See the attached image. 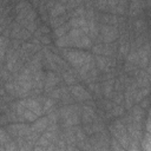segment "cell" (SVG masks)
Instances as JSON below:
<instances>
[{"label": "cell", "instance_id": "1", "mask_svg": "<svg viewBox=\"0 0 151 151\" xmlns=\"http://www.w3.org/2000/svg\"><path fill=\"white\" fill-rule=\"evenodd\" d=\"M47 125H48V118H41V119H39L37 123H34V124L32 125V130L38 133V132L45 130V129L47 127Z\"/></svg>", "mask_w": 151, "mask_h": 151}, {"label": "cell", "instance_id": "2", "mask_svg": "<svg viewBox=\"0 0 151 151\" xmlns=\"http://www.w3.org/2000/svg\"><path fill=\"white\" fill-rule=\"evenodd\" d=\"M73 93L77 98L79 99H85V98H88V93L81 87V86H76L73 87Z\"/></svg>", "mask_w": 151, "mask_h": 151}, {"label": "cell", "instance_id": "3", "mask_svg": "<svg viewBox=\"0 0 151 151\" xmlns=\"http://www.w3.org/2000/svg\"><path fill=\"white\" fill-rule=\"evenodd\" d=\"M5 47H6V40H5L4 38H0V59H1L2 55H4Z\"/></svg>", "mask_w": 151, "mask_h": 151}, {"label": "cell", "instance_id": "4", "mask_svg": "<svg viewBox=\"0 0 151 151\" xmlns=\"http://www.w3.org/2000/svg\"><path fill=\"white\" fill-rule=\"evenodd\" d=\"M52 106H53V101H52L51 99H47V100L45 101V110H50Z\"/></svg>", "mask_w": 151, "mask_h": 151}]
</instances>
